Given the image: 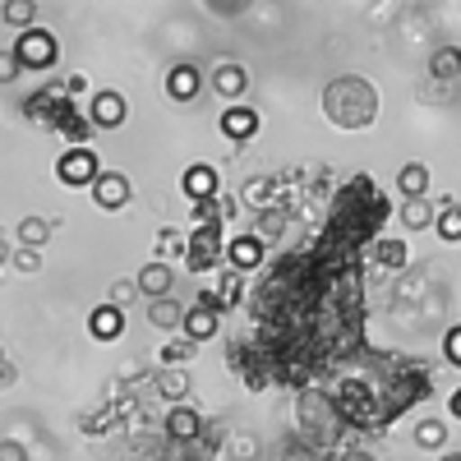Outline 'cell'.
Segmentation results:
<instances>
[{"label": "cell", "mask_w": 461, "mask_h": 461, "mask_svg": "<svg viewBox=\"0 0 461 461\" xmlns=\"http://www.w3.org/2000/svg\"><path fill=\"white\" fill-rule=\"evenodd\" d=\"M456 69H461V51L443 47V51L434 56V74H438V79H456Z\"/></svg>", "instance_id": "obj_24"}, {"label": "cell", "mask_w": 461, "mask_h": 461, "mask_svg": "<svg viewBox=\"0 0 461 461\" xmlns=\"http://www.w3.org/2000/svg\"><path fill=\"white\" fill-rule=\"evenodd\" d=\"M130 291H134V286H125V282H115V286H111V304H115V310H121V304L130 300Z\"/></svg>", "instance_id": "obj_32"}, {"label": "cell", "mask_w": 461, "mask_h": 461, "mask_svg": "<svg viewBox=\"0 0 461 461\" xmlns=\"http://www.w3.org/2000/svg\"><path fill=\"white\" fill-rule=\"evenodd\" d=\"M97 152L93 148H69L65 158L56 162V176H60V185H69V189H84V185H93L97 180Z\"/></svg>", "instance_id": "obj_3"}, {"label": "cell", "mask_w": 461, "mask_h": 461, "mask_svg": "<svg viewBox=\"0 0 461 461\" xmlns=\"http://www.w3.org/2000/svg\"><path fill=\"white\" fill-rule=\"evenodd\" d=\"M217 217H221V203H217V199H203V203H194V230H199V226H221Z\"/></svg>", "instance_id": "obj_25"}, {"label": "cell", "mask_w": 461, "mask_h": 461, "mask_svg": "<svg viewBox=\"0 0 461 461\" xmlns=\"http://www.w3.org/2000/svg\"><path fill=\"white\" fill-rule=\"evenodd\" d=\"M221 134H226V139H236V143L254 139V134H258V111L245 106V102H230V106L221 111Z\"/></svg>", "instance_id": "obj_6"}, {"label": "cell", "mask_w": 461, "mask_h": 461, "mask_svg": "<svg viewBox=\"0 0 461 461\" xmlns=\"http://www.w3.org/2000/svg\"><path fill=\"white\" fill-rule=\"evenodd\" d=\"M180 319H185V314H180V304H176L171 295H167V300H152V304H148V323H152V328H176Z\"/></svg>", "instance_id": "obj_18"}, {"label": "cell", "mask_w": 461, "mask_h": 461, "mask_svg": "<svg viewBox=\"0 0 461 461\" xmlns=\"http://www.w3.org/2000/svg\"><path fill=\"white\" fill-rule=\"evenodd\" d=\"M0 461H28V447L14 443V438H5V443H0Z\"/></svg>", "instance_id": "obj_29"}, {"label": "cell", "mask_w": 461, "mask_h": 461, "mask_svg": "<svg viewBox=\"0 0 461 461\" xmlns=\"http://www.w3.org/2000/svg\"><path fill=\"white\" fill-rule=\"evenodd\" d=\"M0 19H5L10 28H19V32H28L32 19H37V5H32V0H10V5L0 10Z\"/></svg>", "instance_id": "obj_19"}, {"label": "cell", "mask_w": 461, "mask_h": 461, "mask_svg": "<svg viewBox=\"0 0 461 461\" xmlns=\"http://www.w3.org/2000/svg\"><path fill=\"white\" fill-rule=\"evenodd\" d=\"M51 236H56V226H51L47 217H23V221H19V240H23V249H42Z\"/></svg>", "instance_id": "obj_17"}, {"label": "cell", "mask_w": 461, "mask_h": 461, "mask_svg": "<svg viewBox=\"0 0 461 461\" xmlns=\"http://www.w3.org/2000/svg\"><path fill=\"white\" fill-rule=\"evenodd\" d=\"M10 51H14L19 69H47V65H56L60 42H56V32H47V28H28V32H19V42Z\"/></svg>", "instance_id": "obj_2"}, {"label": "cell", "mask_w": 461, "mask_h": 461, "mask_svg": "<svg viewBox=\"0 0 461 461\" xmlns=\"http://www.w3.org/2000/svg\"><path fill=\"white\" fill-rule=\"evenodd\" d=\"M434 226H438V236H443L447 245H456V240H461V212H456V203H452V199L443 203V212H438V221H434Z\"/></svg>", "instance_id": "obj_21"}, {"label": "cell", "mask_w": 461, "mask_h": 461, "mask_svg": "<svg viewBox=\"0 0 461 461\" xmlns=\"http://www.w3.org/2000/svg\"><path fill=\"white\" fill-rule=\"evenodd\" d=\"M226 263L236 267V273H249V267H258V263H263V245H258V236L230 240V245H226Z\"/></svg>", "instance_id": "obj_14"}, {"label": "cell", "mask_w": 461, "mask_h": 461, "mask_svg": "<svg viewBox=\"0 0 461 461\" xmlns=\"http://www.w3.org/2000/svg\"><path fill=\"white\" fill-rule=\"evenodd\" d=\"M429 167L425 162H411V167H402V176H397V185H402V194L406 199H425L429 194Z\"/></svg>", "instance_id": "obj_16"}, {"label": "cell", "mask_w": 461, "mask_h": 461, "mask_svg": "<svg viewBox=\"0 0 461 461\" xmlns=\"http://www.w3.org/2000/svg\"><path fill=\"white\" fill-rule=\"evenodd\" d=\"M323 106H328V115H332V125H341V130H360V125L374 121L378 97H374V88H369L365 79H337V84L328 88Z\"/></svg>", "instance_id": "obj_1"}, {"label": "cell", "mask_w": 461, "mask_h": 461, "mask_svg": "<svg viewBox=\"0 0 461 461\" xmlns=\"http://www.w3.org/2000/svg\"><path fill=\"white\" fill-rule=\"evenodd\" d=\"M158 393H162V397H185V393H189V374H185V369H167V374L158 378Z\"/></svg>", "instance_id": "obj_23"}, {"label": "cell", "mask_w": 461, "mask_h": 461, "mask_svg": "<svg viewBox=\"0 0 461 461\" xmlns=\"http://www.w3.org/2000/svg\"><path fill=\"white\" fill-rule=\"evenodd\" d=\"M10 79H19V60L14 51H0V84H10Z\"/></svg>", "instance_id": "obj_28"}, {"label": "cell", "mask_w": 461, "mask_h": 461, "mask_svg": "<svg viewBox=\"0 0 461 461\" xmlns=\"http://www.w3.org/2000/svg\"><path fill=\"white\" fill-rule=\"evenodd\" d=\"M10 383H14V369H10L5 351H0V388H10Z\"/></svg>", "instance_id": "obj_33"}, {"label": "cell", "mask_w": 461, "mask_h": 461, "mask_svg": "<svg viewBox=\"0 0 461 461\" xmlns=\"http://www.w3.org/2000/svg\"><path fill=\"white\" fill-rule=\"evenodd\" d=\"M143 295H152V300H167L171 295V286H176V273L158 258V263H143V273H139V282H134Z\"/></svg>", "instance_id": "obj_9"}, {"label": "cell", "mask_w": 461, "mask_h": 461, "mask_svg": "<svg viewBox=\"0 0 461 461\" xmlns=\"http://www.w3.org/2000/svg\"><path fill=\"white\" fill-rule=\"evenodd\" d=\"M130 194H134L130 176H121V171H97V180H93V199H97L106 212L125 208V203H130Z\"/></svg>", "instance_id": "obj_5"}, {"label": "cell", "mask_w": 461, "mask_h": 461, "mask_svg": "<svg viewBox=\"0 0 461 461\" xmlns=\"http://www.w3.org/2000/svg\"><path fill=\"white\" fill-rule=\"evenodd\" d=\"M180 185H185V194L194 199V203H203V199H217V171L208 167V162H194L185 176H180Z\"/></svg>", "instance_id": "obj_8"}, {"label": "cell", "mask_w": 461, "mask_h": 461, "mask_svg": "<svg viewBox=\"0 0 461 461\" xmlns=\"http://www.w3.org/2000/svg\"><path fill=\"white\" fill-rule=\"evenodd\" d=\"M346 461H369V456H365V452H351V456H346Z\"/></svg>", "instance_id": "obj_35"}, {"label": "cell", "mask_w": 461, "mask_h": 461, "mask_svg": "<svg viewBox=\"0 0 461 461\" xmlns=\"http://www.w3.org/2000/svg\"><path fill=\"white\" fill-rule=\"evenodd\" d=\"M378 258L388 263V267H402V263H406V245H402V240H388V245L378 249Z\"/></svg>", "instance_id": "obj_26"}, {"label": "cell", "mask_w": 461, "mask_h": 461, "mask_svg": "<svg viewBox=\"0 0 461 461\" xmlns=\"http://www.w3.org/2000/svg\"><path fill=\"white\" fill-rule=\"evenodd\" d=\"M167 434H171V438H180V443L199 438V434H203V420H199V411H194V406H176V411L167 415Z\"/></svg>", "instance_id": "obj_15"}, {"label": "cell", "mask_w": 461, "mask_h": 461, "mask_svg": "<svg viewBox=\"0 0 461 461\" xmlns=\"http://www.w3.org/2000/svg\"><path fill=\"white\" fill-rule=\"evenodd\" d=\"M158 249H162V254H185V240L176 236V230H162V236H158Z\"/></svg>", "instance_id": "obj_30"}, {"label": "cell", "mask_w": 461, "mask_h": 461, "mask_svg": "<svg viewBox=\"0 0 461 461\" xmlns=\"http://www.w3.org/2000/svg\"><path fill=\"white\" fill-rule=\"evenodd\" d=\"M415 443L420 447H443L447 443V425H443V420H420V425H415Z\"/></svg>", "instance_id": "obj_20"}, {"label": "cell", "mask_w": 461, "mask_h": 461, "mask_svg": "<svg viewBox=\"0 0 461 461\" xmlns=\"http://www.w3.org/2000/svg\"><path fill=\"white\" fill-rule=\"evenodd\" d=\"M180 328H185L189 346H199V341H212V337H217V314H212V310H203V304H194V310H185Z\"/></svg>", "instance_id": "obj_12"}, {"label": "cell", "mask_w": 461, "mask_h": 461, "mask_svg": "<svg viewBox=\"0 0 461 461\" xmlns=\"http://www.w3.org/2000/svg\"><path fill=\"white\" fill-rule=\"evenodd\" d=\"M402 221H406L411 230H425V226L434 221V208H429L425 199H406V208H402Z\"/></svg>", "instance_id": "obj_22"}, {"label": "cell", "mask_w": 461, "mask_h": 461, "mask_svg": "<svg viewBox=\"0 0 461 461\" xmlns=\"http://www.w3.org/2000/svg\"><path fill=\"white\" fill-rule=\"evenodd\" d=\"M443 461H461V456H443Z\"/></svg>", "instance_id": "obj_36"}, {"label": "cell", "mask_w": 461, "mask_h": 461, "mask_svg": "<svg viewBox=\"0 0 461 461\" xmlns=\"http://www.w3.org/2000/svg\"><path fill=\"white\" fill-rule=\"evenodd\" d=\"M212 88H217L226 102H240L245 88H249V69H245V65H221V69L212 74Z\"/></svg>", "instance_id": "obj_13"}, {"label": "cell", "mask_w": 461, "mask_h": 461, "mask_svg": "<svg viewBox=\"0 0 461 461\" xmlns=\"http://www.w3.org/2000/svg\"><path fill=\"white\" fill-rule=\"evenodd\" d=\"M14 267H23V273H37V267H42V258H37V249H19V254H14Z\"/></svg>", "instance_id": "obj_31"}, {"label": "cell", "mask_w": 461, "mask_h": 461, "mask_svg": "<svg viewBox=\"0 0 461 461\" xmlns=\"http://www.w3.org/2000/svg\"><path fill=\"white\" fill-rule=\"evenodd\" d=\"M199 88H203V74H199L194 65H171V69H167V93H171L176 102H189Z\"/></svg>", "instance_id": "obj_11"}, {"label": "cell", "mask_w": 461, "mask_h": 461, "mask_svg": "<svg viewBox=\"0 0 461 461\" xmlns=\"http://www.w3.org/2000/svg\"><path fill=\"white\" fill-rule=\"evenodd\" d=\"M443 356H447V365H461V328H447V337H443Z\"/></svg>", "instance_id": "obj_27"}, {"label": "cell", "mask_w": 461, "mask_h": 461, "mask_svg": "<svg viewBox=\"0 0 461 461\" xmlns=\"http://www.w3.org/2000/svg\"><path fill=\"white\" fill-rule=\"evenodd\" d=\"M5 258H10V245H5V240H0V263H5Z\"/></svg>", "instance_id": "obj_34"}, {"label": "cell", "mask_w": 461, "mask_h": 461, "mask_svg": "<svg viewBox=\"0 0 461 461\" xmlns=\"http://www.w3.org/2000/svg\"><path fill=\"white\" fill-rule=\"evenodd\" d=\"M217 258H221V236H217V226H199L194 236L185 240V267H189V273H208Z\"/></svg>", "instance_id": "obj_4"}, {"label": "cell", "mask_w": 461, "mask_h": 461, "mask_svg": "<svg viewBox=\"0 0 461 461\" xmlns=\"http://www.w3.org/2000/svg\"><path fill=\"white\" fill-rule=\"evenodd\" d=\"M88 115H93V125H102V130H121L125 115H130V102L121 93H97L93 106H88Z\"/></svg>", "instance_id": "obj_7"}, {"label": "cell", "mask_w": 461, "mask_h": 461, "mask_svg": "<svg viewBox=\"0 0 461 461\" xmlns=\"http://www.w3.org/2000/svg\"><path fill=\"white\" fill-rule=\"evenodd\" d=\"M88 332L97 341H115L125 332V310H115V304H97V310L88 314Z\"/></svg>", "instance_id": "obj_10"}]
</instances>
